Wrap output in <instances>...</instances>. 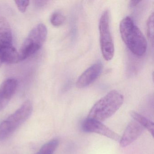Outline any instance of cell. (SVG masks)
<instances>
[{"label": "cell", "instance_id": "cell-1", "mask_svg": "<svg viewBox=\"0 0 154 154\" xmlns=\"http://www.w3.org/2000/svg\"><path fill=\"white\" fill-rule=\"evenodd\" d=\"M119 30L123 42L133 54L141 56L145 54L147 47L146 40L130 17L122 20Z\"/></svg>", "mask_w": 154, "mask_h": 154}, {"label": "cell", "instance_id": "cell-2", "mask_svg": "<svg viewBox=\"0 0 154 154\" xmlns=\"http://www.w3.org/2000/svg\"><path fill=\"white\" fill-rule=\"evenodd\" d=\"M124 101L123 95L113 90L100 99L92 107L88 119L102 122L112 116L121 107Z\"/></svg>", "mask_w": 154, "mask_h": 154}, {"label": "cell", "instance_id": "cell-3", "mask_svg": "<svg viewBox=\"0 0 154 154\" xmlns=\"http://www.w3.org/2000/svg\"><path fill=\"white\" fill-rule=\"evenodd\" d=\"M33 111V105L26 101L12 115L0 124V141L8 138L29 118Z\"/></svg>", "mask_w": 154, "mask_h": 154}, {"label": "cell", "instance_id": "cell-4", "mask_svg": "<svg viewBox=\"0 0 154 154\" xmlns=\"http://www.w3.org/2000/svg\"><path fill=\"white\" fill-rule=\"evenodd\" d=\"M47 35L46 27L39 24L31 30L22 44L19 54L20 61L28 58L37 52L44 45Z\"/></svg>", "mask_w": 154, "mask_h": 154}, {"label": "cell", "instance_id": "cell-5", "mask_svg": "<svg viewBox=\"0 0 154 154\" xmlns=\"http://www.w3.org/2000/svg\"><path fill=\"white\" fill-rule=\"evenodd\" d=\"M110 14L106 10L102 14L99 22L100 42L103 57L106 61H110L113 57L114 46L110 29Z\"/></svg>", "mask_w": 154, "mask_h": 154}, {"label": "cell", "instance_id": "cell-6", "mask_svg": "<svg viewBox=\"0 0 154 154\" xmlns=\"http://www.w3.org/2000/svg\"><path fill=\"white\" fill-rule=\"evenodd\" d=\"M83 130L87 132L97 133L115 141L120 139V136L103 124L102 122L87 118L82 126Z\"/></svg>", "mask_w": 154, "mask_h": 154}, {"label": "cell", "instance_id": "cell-7", "mask_svg": "<svg viewBox=\"0 0 154 154\" xmlns=\"http://www.w3.org/2000/svg\"><path fill=\"white\" fill-rule=\"evenodd\" d=\"M145 129L136 121H131L125 129L119 140L121 147H126L137 140L145 131Z\"/></svg>", "mask_w": 154, "mask_h": 154}, {"label": "cell", "instance_id": "cell-8", "mask_svg": "<svg viewBox=\"0 0 154 154\" xmlns=\"http://www.w3.org/2000/svg\"><path fill=\"white\" fill-rule=\"evenodd\" d=\"M103 64L100 62L95 63L85 70L79 77L76 83V87L85 88L98 79L103 71Z\"/></svg>", "mask_w": 154, "mask_h": 154}, {"label": "cell", "instance_id": "cell-9", "mask_svg": "<svg viewBox=\"0 0 154 154\" xmlns=\"http://www.w3.org/2000/svg\"><path fill=\"white\" fill-rule=\"evenodd\" d=\"M18 82L16 79L10 78L4 81L0 86V101L7 105L15 93Z\"/></svg>", "mask_w": 154, "mask_h": 154}, {"label": "cell", "instance_id": "cell-10", "mask_svg": "<svg viewBox=\"0 0 154 154\" xmlns=\"http://www.w3.org/2000/svg\"><path fill=\"white\" fill-rule=\"evenodd\" d=\"M12 41L10 25L5 18L0 17V48L12 45Z\"/></svg>", "mask_w": 154, "mask_h": 154}, {"label": "cell", "instance_id": "cell-11", "mask_svg": "<svg viewBox=\"0 0 154 154\" xmlns=\"http://www.w3.org/2000/svg\"><path fill=\"white\" fill-rule=\"evenodd\" d=\"M0 60L2 63L14 64L18 63L20 61L19 52L12 45L0 48Z\"/></svg>", "mask_w": 154, "mask_h": 154}, {"label": "cell", "instance_id": "cell-12", "mask_svg": "<svg viewBox=\"0 0 154 154\" xmlns=\"http://www.w3.org/2000/svg\"><path fill=\"white\" fill-rule=\"evenodd\" d=\"M130 115L133 120L139 123L144 128L146 129L154 137V124L152 122L136 112L131 111Z\"/></svg>", "mask_w": 154, "mask_h": 154}, {"label": "cell", "instance_id": "cell-13", "mask_svg": "<svg viewBox=\"0 0 154 154\" xmlns=\"http://www.w3.org/2000/svg\"><path fill=\"white\" fill-rule=\"evenodd\" d=\"M59 145V140L54 139L46 143L36 154H53Z\"/></svg>", "mask_w": 154, "mask_h": 154}, {"label": "cell", "instance_id": "cell-14", "mask_svg": "<svg viewBox=\"0 0 154 154\" xmlns=\"http://www.w3.org/2000/svg\"><path fill=\"white\" fill-rule=\"evenodd\" d=\"M65 17L60 11H56L51 16L50 21L54 26H59L63 25L65 20Z\"/></svg>", "mask_w": 154, "mask_h": 154}, {"label": "cell", "instance_id": "cell-15", "mask_svg": "<svg viewBox=\"0 0 154 154\" xmlns=\"http://www.w3.org/2000/svg\"><path fill=\"white\" fill-rule=\"evenodd\" d=\"M154 13L149 16L147 22V32L148 36L152 43L154 41Z\"/></svg>", "mask_w": 154, "mask_h": 154}, {"label": "cell", "instance_id": "cell-16", "mask_svg": "<svg viewBox=\"0 0 154 154\" xmlns=\"http://www.w3.org/2000/svg\"><path fill=\"white\" fill-rule=\"evenodd\" d=\"M18 9L21 13H24L26 10L27 8L29 5V1H15Z\"/></svg>", "mask_w": 154, "mask_h": 154}, {"label": "cell", "instance_id": "cell-17", "mask_svg": "<svg viewBox=\"0 0 154 154\" xmlns=\"http://www.w3.org/2000/svg\"><path fill=\"white\" fill-rule=\"evenodd\" d=\"M140 1H131L130 3V6L131 7H135L139 3H140Z\"/></svg>", "mask_w": 154, "mask_h": 154}, {"label": "cell", "instance_id": "cell-18", "mask_svg": "<svg viewBox=\"0 0 154 154\" xmlns=\"http://www.w3.org/2000/svg\"><path fill=\"white\" fill-rule=\"evenodd\" d=\"M36 4L38 6H43L46 4L48 1H36Z\"/></svg>", "mask_w": 154, "mask_h": 154}, {"label": "cell", "instance_id": "cell-19", "mask_svg": "<svg viewBox=\"0 0 154 154\" xmlns=\"http://www.w3.org/2000/svg\"><path fill=\"white\" fill-rule=\"evenodd\" d=\"M2 61H1V60H0V66H1L2 64Z\"/></svg>", "mask_w": 154, "mask_h": 154}]
</instances>
